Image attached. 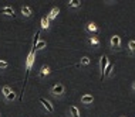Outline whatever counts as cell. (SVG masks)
Wrapping results in <instances>:
<instances>
[{"label":"cell","instance_id":"obj_1","mask_svg":"<svg viewBox=\"0 0 135 117\" xmlns=\"http://www.w3.org/2000/svg\"><path fill=\"white\" fill-rule=\"evenodd\" d=\"M34 57H36V51L31 49L30 54H28V57H27V59H26V72H27V75H28V72H30V69H31L33 62H34Z\"/></svg>","mask_w":135,"mask_h":117},{"label":"cell","instance_id":"obj_2","mask_svg":"<svg viewBox=\"0 0 135 117\" xmlns=\"http://www.w3.org/2000/svg\"><path fill=\"white\" fill-rule=\"evenodd\" d=\"M109 45H111L112 49H119L121 48V38L118 35H112L111 40H109Z\"/></svg>","mask_w":135,"mask_h":117},{"label":"cell","instance_id":"obj_3","mask_svg":"<svg viewBox=\"0 0 135 117\" xmlns=\"http://www.w3.org/2000/svg\"><path fill=\"white\" fill-rule=\"evenodd\" d=\"M38 102L43 104V107H44L49 113H53V112H54V107H53V104L50 103V100H47V99H44V97H40Z\"/></svg>","mask_w":135,"mask_h":117},{"label":"cell","instance_id":"obj_4","mask_svg":"<svg viewBox=\"0 0 135 117\" xmlns=\"http://www.w3.org/2000/svg\"><path fill=\"white\" fill-rule=\"evenodd\" d=\"M108 65V57L103 55L101 57V62H100V68H101V80H104V71Z\"/></svg>","mask_w":135,"mask_h":117},{"label":"cell","instance_id":"obj_5","mask_svg":"<svg viewBox=\"0 0 135 117\" xmlns=\"http://www.w3.org/2000/svg\"><path fill=\"white\" fill-rule=\"evenodd\" d=\"M51 93L54 96H61V94L64 93V86L61 85V83H58V85H54L51 87Z\"/></svg>","mask_w":135,"mask_h":117},{"label":"cell","instance_id":"obj_6","mask_svg":"<svg viewBox=\"0 0 135 117\" xmlns=\"http://www.w3.org/2000/svg\"><path fill=\"white\" fill-rule=\"evenodd\" d=\"M0 14H4V16H10V17H14V10L12 7H3V9H0Z\"/></svg>","mask_w":135,"mask_h":117},{"label":"cell","instance_id":"obj_7","mask_svg":"<svg viewBox=\"0 0 135 117\" xmlns=\"http://www.w3.org/2000/svg\"><path fill=\"white\" fill-rule=\"evenodd\" d=\"M49 75H50V68L47 66V65H43V66L40 68L38 76H40V78H46V76H49Z\"/></svg>","mask_w":135,"mask_h":117},{"label":"cell","instance_id":"obj_8","mask_svg":"<svg viewBox=\"0 0 135 117\" xmlns=\"http://www.w3.org/2000/svg\"><path fill=\"white\" fill-rule=\"evenodd\" d=\"M85 30H87V32H91V34H95L98 28H97V25L94 24V23H88V24L85 25Z\"/></svg>","mask_w":135,"mask_h":117},{"label":"cell","instance_id":"obj_9","mask_svg":"<svg viewBox=\"0 0 135 117\" xmlns=\"http://www.w3.org/2000/svg\"><path fill=\"white\" fill-rule=\"evenodd\" d=\"M93 102H94V97L91 96V94H84L81 97V103H84V104H90V103H93Z\"/></svg>","mask_w":135,"mask_h":117},{"label":"cell","instance_id":"obj_10","mask_svg":"<svg viewBox=\"0 0 135 117\" xmlns=\"http://www.w3.org/2000/svg\"><path fill=\"white\" fill-rule=\"evenodd\" d=\"M46 45H47V42L44 41V40H40V41L36 44V47L34 48H31V49H34L36 52H37V51H40V49H43V48H46Z\"/></svg>","mask_w":135,"mask_h":117},{"label":"cell","instance_id":"obj_11","mask_svg":"<svg viewBox=\"0 0 135 117\" xmlns=\"http://www.w3.org/2000/svg\"><path fill=\"white\" fill-rule=\"evenodd\" d=\"M58 13H60L58 7H54V9H51V12L49 13V17H47V19H49V20H54V19L58 16Z\"/></svg>","mask_w":135,"mask_h":117},{"label":"cell","instance_id":"obj_12","mask_svg":"<svg viewBox=\"0 0 135 117\" xmlns=\"http://www.w3.org/2000/svg\"><path fill=\"white\" fill-rule=\"evenodd\" d=\"M21 14H23L24 17H30L31 14H33L31 13V9L28 6H23V7H21Z\"/></svg>","mask_w":135,"mask_h":117},{"label":"cell","instance_id":"obj_13","mask_svg":"<svg viewBox=\"0 0 135 117\" xmlns=\"http://www.w3.org/2000/svg\"><path fill=\"white\" fill-rule=\"evenodd\" d=\"M40 24H41L43 30H49L50 28V23H49V19H47V17H43L41 21H40Z\"/></svg>","mask_w":135,"mask_h":117},{"label":"cell","instance_id":"obj_14","mask_svg":"<svg viewBox=\"0 0 135 117\" xmlns=\"http://www.w3.org/2000/svg\"><path fill=\"white\" fill-rule=\"evenodd\" d=\"M70 114L71 117H80V112L75 106H70Z\"/></svg>","mask_w":135,"mask_h":117},{"label":"cell","instance_id":"obj_15","mask_svg":"<svg viewBox=\"0 0 135 117\" xmlns=\"http://www.w3.org/2000/svg\"><path fill=\"white\" fill-rule=\"evenodd\" d=\"M88 42H90L93 47H98V45H100V40H98L97 37H94V35L88 38Z\"/></svg>","mask_w":135,"mask_h":117},{"label":"cell","instance_id":"obj_16","mask_svg":"<svg viewBox=\"0 0 135 117\" xmlns=\"http://www.w3.org/2000/svg\"><path fill=\"white\" fill-rule=\"evenodd\" d=\"M111 72H112V64H109V62H108L107 68H105V71H104V78L109 76V75H111Z\"/></svg>","mask_w":135,"mask_h":117},{"label":"cell","instance_id":"obj_17","mask_svg":"<svg viewBox=\"0 0 135 117\" xmlns=\"http://www.w3.org/2000/svg\"><path fill=\"white\" fill-rule=\"evenodd\" d=\"M128 48H129V52L135 55V41H134V40H131V41H129V44H128Z\"/></svg>","mask_w":135,"mask_h":117},{"label":"cell","instance_id":"obj_18","mask_svg":"<svg viewBox=\"0 0 135 117\" xmlns=\"http://www.w3.org/2000/svg\"><path fill=\"white\" fill-rule=\"evenodd\" d=\"M68 6L70 7H80L81 6V2H80V0H71V2L68 3Z\"/></svg>","mask_w":135,"mask_h":117},{"label":"cell","instance_id":"obj_19","mask_svg":"<svg viewBox=\"0 0 135 117\" xmlns=\"http://www.w3.org/2000/svg\"><path fill=\"white\" fill-rule=\"evenodd\" d=\"M14 99H16V93H14V92H10V93L6 96V100H7V102H13Z\"/></svg>","mask_w":135,"mask_h":117},{"label":"cell","instance_id":"obj_20","mask_svg":"<svg viewBox=\"0 0 135 117\" xmlns=\"http://www.w3.org/2000/svg\"><path fill=\"white\" fill-rule=\"evenodd\" d=\"M10 92H12V89H10L9 86H3V87H2V93L4 94V97H6V96H7V94H9Z\"/></svg>","mask_w":135,"mask_h":117},{"label":"cell","instance_id":"obj_21","mask_svg":"<svg viewBox=\"0 0 135 117\" xmlns=\"http://www.w3.org/2000/svg\"><path fill=\"white\" fill-rule=\"evenodd\" d=\"M90 64V58L88 57H83L81 58V65H88Z\"/></svg>","mask_w":135,"mask_h":117},{"label":"cell","instance_id":"obj_22","mask_svg":"<svg viewBox=\"0 0 135 117\" xmlns=\"http://www.w3.org/2000/svg\"><path fill=\"white\" fill-rule=\"evenodd\" d=\"M7 66H9V64H7V62L6 61H0V69H4V68H7Z\"/></svg>","mask_w":135,"mask_h":117},{"label":"cell","instance_id":"obj_23","mask_svg":"<svg viewBox=\"0 0 135 117\" xmlns=\"http://www.w3.org/2000/svg\"><path fill=\"white\" fill-rule=\"evenodd\" d=\"M132 90L135 92V82H132Z\"/></svg>","mask_w":135,"mask_h":117}]
</instances>
